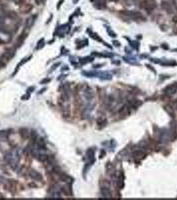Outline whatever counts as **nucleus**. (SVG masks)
<instances>
[{"label": "nucleus", "instance_id": "obj_11", "mask_svg": "<svg viewBox=\"0 0 177 200\" xmlns=\"http://www.w3.org/2000/svg\"><path fill=\"white\" fill-rule=\"evenodd\" d=\"M51 197L53 198H60L61 197V194L60 192L57 190H53L51 192Z\"/></svg>", "mask_w": 177, "mask_h": 200}, {"label": "nucleus", "instance_id": "obj_14", "mask_svg": "<svg viewBox=\"0 0 177 200\" xmlns=\"http://www.w3.org/2000/svg\"><path fill=\"white\" fill-rule=\"evenodd\" d=\"M59 30H60L61 32L67 33L69 30V27L68 26H61V27Z\"/></svg>", "mask_w": 177, "mask_h": 200}, {"label": "nucleus", "instance_id": "obj_5", "mask_svg": "<svg viewBox=\"0 0 177 200\" xmlns=\"http://www.w3.org/2000/svg\"><path fill=\"white\" fill-rule=\"evenodd\" d=\"M19 134H20L21 137L24 140H27L30 137V132H29V130L25 127H22L19 129Z\"/></svg>", "mask_w": 177, "mask_h": 200}, {"label": "nucleus", "instance_id": "obj_10", "mask_svg": "<svg viewBox=\"0 0 177 200\" xmlns=\"http://www.w3.org/2000/svg\"><path fill=\"white\" fill-rule=\"evenodd\" d=\"M97 122L99 126L103 127L106 124V119L103 118V117H100L97 119Z\"/></svg>", "mask_w": 177, "mask_h": 200}, {"label": "nucleus", "instance_id": "obj_6", "mask_svg": "<svg viewBox=\"0 0 177 200\" xmlns=\"http://www.w3.org/2000/svg\"><path fill=\"white\" fill-rule=\"evenodd\" d=\"M163 9H165L168 13H173V8H171V6H170V4H168L167 2H163Z\"/></svg>", "mask_w": 177, "mask_h": 200}, {"label": "nucleus", "instance_id": "obj_9", "mask_svg": "<svg viewBox=\"0 0 177 200\" xmlns=\"http://www.w3.org/2000/svg\"><path fill=\"white\" fill-rule=\"evenodd\" d=\"M7 137H8V134H7V131H0V141H5L7 140Z\"/></svg>", "mask_w": 177, "mask_h": 200}, {"label": "nucleus", "instance_id": "obj_21", "mask_svg": "<svg viewBox=\"0 0 177 200\" xmlns=\"http://www.w3.org/2000/svg\"><path fill=\"white\" fill-rule=\"evenodd\" d=\"M1 65H2V63H1V62H0V67H1Z\"/></svg>", "mask_w": 177, "mask_h": 200}, {"label": "nucleus", "instance_id": "obj_16", "mask_svg": "<svg viewBox=\"0 0 177 200\" xmlns=\"http://www.w3.org/2000/svg\"><path fill=\"white\" fill-rule=\"evenodd\" d=\"M34 90H35V87H29V88H28L27 93H32L33 91H34Z\"/></svg>", "mask_w": 177, "mask_h": 200}, {"label": "nucleus", "instance_id": "obj_12", "mask_svg": "<svg viewBox=\"0 0 177 200\" xmlns=\"http://www.w3.org/2000/svg\"><path fill=\"white\" fill-rule=\"evenodd\" d=\"M70 116V112L68 108H65L63 113V117L64 118H68Z\"/></svg>", "mask_w": 177, "mask_h": 200}, {"label": "nucleus", "instance_id": "obj_1", "mask_svg": "<svg viewBox=\"0 0 177 200\" xmlns=\"http://www.w3.org/2000/svg\"><path fill=\"white\" fill-rule=\"evenodd\" d=\"M4 159L7 163H9L12 168H16L20 159V155L18 151L8 152L4 156Z\"/></svg>", "mask_w": 177, "mask_h": 200}, {"label": "nucleus", "instance_id": "obj_18", "mask_svg": "<svg viewBox=\"0 0 177 200\" xmlns=\"http://www.w3.org/2000/svg\"><path fill=\"white\" fill-rule=\"evenodd\" d=\"M119 41H113V43H114V45H115V46H120V43H119Z\"/></svg>", "mask_w": 177, "mask_h": 200}, {"label": "nucleus", "instance_id": "obj_8", "mask_svg": "<svg viewBox=\"0 0 177 200\" xmlns=\"http://www.w3.org/2000/svg\"><path fill=\"white\" fill-rule=\"evenodd\" d=\"M37 158H38V160L39 162H44L48 160L49 156L47 154H45V153H41V154H39Z\"/></svg>", "mask_w": 177, "mask_h": 200}, {"label": "nucleus", "instance_id": "obj_17", "mask_svg": "<svg viewBox=\"0 0 177 200\" xmlns=\"http://www.w3.org/2000/svg\"><path fill=\"white\" fill-rule=\"evenodd\" d=\"M3 23V18L2 16V15H0V25H2Z\"/></svg>", "mask_w": 177, "mask_h": 200}, {"label": "nucleus", "instance_id": "obj_19", "mask_svg": "<svg viewBox=\"0 0 177 200\" xmlns=\"http://www.w3.org/2000/svg\"><path fill=\"white\" fill-rule=\"evenodd\" d=\"M78 1H79V0H74V1H73V2H75V3H77V2Z\"/></svg>", "mask_w": 177, "mask_h": 200}, {"label": "nucleus", "instance_id": "obj_22", "mask_svg": "<svg viewBox=\"0 0 177 200\" xmlns=\"http://www.w3.org/2000/svg\"><path fill=\"white\" fill-rule=\"evenodd\" d=\"M12 1H15H15H18V0H12Z\"/></svg>", "mask_w": 177, "mask_h": 200}, {"label": "nucleus", "instance_id": "obj_20", "mask_svg": "<svg viewBox=\"0 0 177 200\" xmlns=\"http://www.w3.org/2000/svg\"><path fill=\"white\" fill-rule=\"evenodd\" d=\"M111 1H113V2H117V0H111Z\"/></svg>", "mask_w": 177, "mask_h": 200}, {"label": "nucleus", "instance_id": "obj_7", "mask_svg": "<svg viewBox=\"0 0 177 200\" xmlns=\"http://www.w3.org/2000/svg\"><path fill=\"white\" fill-rule=\"evenodd\" d=\"M96 5L99 9H104L106 7V0H97Z\"/></svg>", "mask_w": 177, "mask_h": 200}, {"label": "nucleus", "instance_id": "obj_2", "mask_svg": "<svg viewBox=\"0 0 177 200\" xmlns=\"http://www.w3.org/2000/svg\"><path fill=\"white\" fill-rule=\"evenodd\" d=\"M157 8L156 0H145L144 2V8L148 13H151Z\"/></svg>", "mask_w": 177, "mask_h": 200}, {"label": "nucleus", "instance_id": "obj_13", "mask_svg": "<svg viewBox=\"0 0 177 200\" xmlns=\"http://www.w3.org/2000/svg\"><path fill=\"white\" fill-rule=\"evenodd\" d=\"M34 22V19L33 18H30L27 19V25L28 27H30L31 25H33Z\"/></svg>", "mask_w": 177, "mask_h": 200}, {"label": "nucleus", "instance_id": "obj_4", "mask_svg": "<svg viewBox=\"0 0 177 200\" xmlns=\"http://www.w3.org/2000/svg\"><path fill=\"white\" fill-rule=\"evenodd\" d=\"M29 175L30 177L33 179V180H37V181H41L43 180V177L40 173L38 171L34 170V169H31L29 171Z\"/></svg>", "mask_w": 177, "mask_h": 200}, {"label": "nucleus", "instance_id": "obj_3", "mask_svg": "<svg viewBox=\"0 0 177 200\" xmlns=\"http://www.w3.org/2000/svg\"><path fill=\"white\" fill-rule=\"evenodd\" d=\"M121 13L124 15H127V16L129 17V18H133V19H138V18H142V14L140 12H134V11H123Z\"/></svg>", "mask_w": 177, "mask_h": 200}, {"label": "nucleus", "instance_id": "obj_15", "mask_svg": "<svg viewBox=\"0 0 177 200\" xmlns=\"http://www.w3.org/2000/svg\"><path fill=\"white\" fill-rule=\"evenodd\" d=\"M49 81H50L49 79H44V80H43L42 81L40 82V84H47V83H48Z\"/></svg>", "mask_w": 177, "mask_h": 200}]
</instances>
